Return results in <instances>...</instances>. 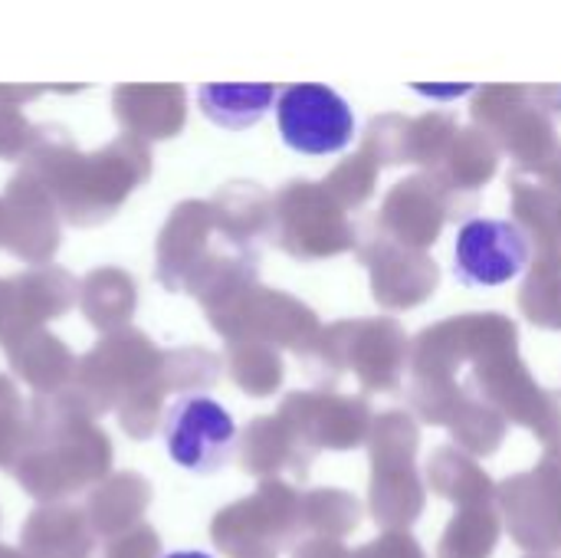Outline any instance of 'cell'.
<instances>
[{
  "label": "cell",
  "instance_id": "1",
  "mask_svg": "<svg viewBox=\"0 0 561 558\" xmlns=\"http://www.w3.org/2000/svg\"><path fill=\"white\" fill-rule=\"evenodd\" d=\"M279 138L289 151L306 158H329L345 151L358 135L352 102L322 82H293L276 99Z\"/></svg>",
  "mask_w": 561,
  "mask_h": 558
},
{
  "label": "cell",
  "instance_id": "2",
  "mask_svg": "<svg viewBox=\"0 0 561 558\" xmlns=\"http://www.w3.org/2000/svg\"><path fill=\"white\" fill-rule=\"evenodd\" d=\"M237 437L240 431L233 414L201 391L181 395L164 414L168 457L194 477L220 474L237 454Z\"/></svg>",
  "mask_w": 561,
  "mask_h": 558
},
{
  "label": "cell",
  "instance_id": "3",
  "mask_svg": "<svg viewBox=\"0 0 561 558\" xmlns=\"http://www.w3.org/2000/svg\"><path fill=\"white\" fill-rule=\"evenodd\" d=\"M529 234L510 217H470L454 237V280L467 289H500L526 273Z\"/></svg>",
  "mask_w": 561,
  "mask_h": 558
},
{
  "label": "cell",
  "instance_id": "4",
  "mask_svg": "<svg viewBox=\"0 0 561 558\" xmlns=\"http://www.w3.org/2000/svg\"><path fill=\"white\" fill-rule=\"evenodd\" d=\"M276 99H279V86H273V82H207V86H197L201 112L227 132L253 128L276 105Z\"/></svg>",
  "mask_w": 561,
  "mask_h": 558
},
{
  "label": "cell",
  "instance_id": "5",
  "mask_svg": "<svg viewBox=\"0 0 561 558\" xmlns=\"http://www.w3.org/2000/svg\"><path fill=\"white\" fill-rule=\"evenodd\" d=\"M411 92H417V95H424V99H431V102H440V105H447V102H457V99H463V95H470L477 86L473 82H411L408 86Z\"/></svg>",
  "mask_w": 561,
  "mask_h": 558
},
{
  "label": "cell",
  "instance_id": "6",
  "mask_svg": "<svg viewBox=\"0 0 561 558\" xmlns=\"http://www.w3.org/2000/svg\"><path fill=\"white\" fill-rule=\"evenodd\" d=\"M161 558H214L207 556V553H201V549H178V553H168V556Z\"/></svg>",
  "mask_w": 561,
  "mask_h": 558
}]
</instances>
